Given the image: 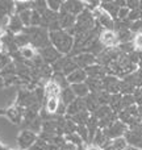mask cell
<instances>
[{
	"label": "cell",
	"instance_id": "obj_39",
	"mask_svg": "<svg viewBox=\"0 0 142 150\" xmlns=\"http://www.w3.org/2000/svg\"><path fill=\"white\" fill-rule=\"evenodd\" d=\"M33 5V9L38 11L40 13H44L47 9V0H36V1H32Z\"/></svg>",
	"mask_w": 142,
	"mask_h": 150
},
{
	"label": "cell",
	"instance_id": "obj_25",
	"mask_svg": "<svg viewBox=\"0 0 142 150\" xmlns=\"http://www.w3.org/2000/svg\"><path fill=\"white\" fill-rule=\"evenodd\" d=\"M92 115H93V116H95L97 120H104V119H109V117L114 116L116 113L112 111L109 105H100L97 111H96L95 113H92Z\"/></svg>",
	"mask_w": 142,
	"mask_h": 150
},
{
	"label": "cell",
	"instance_id": "obj_22",
	"mask_svg": "<svg viewBox=\"0 0 142 150\" xmlns=\"http://www.w3.org/2000/svg\"><path fill=\"white\" fill-rule=\"evenodd\" d=\"M84 100H85V107H87V111L90 112L91 115L95 113V112L99 109V107H100V104H99V101H97V96H96V93L91 92L90 95L84 99Z\"/></svg>",
	"mask_w": 142,
	"mask_h": 150
},
{
	"label": "cell",
	"instance_id": "obj_26",
	"mask_svg": "<svg viewBox=\"0 0 142 150\" xmlns=\"http://www.w3.org/2000/svg\"><path fill=\"white\" fill-rule=\"evenodd\" d=\"M61 100L59 98H49L46 99V104H45V109L49 115H57V111L59 108Z\"/></svg>",
	"mask_w": 142,
	"mask_h": 150
},
{
	"label": "cell",
	"instance_id": "obj_33",
	"mask_svg": "<svg viewBox=\"0 0 142 150\" xmlns=\"http://www.w3.org/2000/svg\"><path fill=\"white\" fill-rule=\"evenodd\" d=\"M28 9H33L32 1H15V15H20L21 12Z\"/></svg>",
	"mask_w": 142,
	"mask_h": 150
},
{
	"label": "cell",
	"instance_id": "obj_4",
	"mask_svg": "<svg viewBox=\"0 0 142 150\" xmlns=\"http://www.w3.org/2000/svg\"><path fill=\"white\" fill-rule=\"evenodd\" d=\"M125 140L128 141V145L137 148L138 150H142V130L140 129L138 125L130 127L128 132L125 133Z\"/></svg>",
	"mask_w": 142,
	"mask_h": 150
},
{
	"label": "cell",
	"instance_id": "obj_21",
	"mask_svg": "<svg viewBox=\"0 0 142 150\" xmlns=\"http://www.w3.org/2000/svg\"><path fill=\"white\" fill-rule=\"evenodd\" d=\"M109 107H111V109L116 115H119L120 112L124 109V107H122V95L121 93H114V95H112L111 101H109Z\"/></svg>",
	"mask_w": 142,
	"mask_h": 150
},
{
	"label": "cell",
	"instance_id": "obj_49",
	"mask_svg": "<svg viewBox=\"0 0 142 150\" xmlns=\"http://www.w3.org/2000/svg\"><path fill=\"white\" fill-rule=\"evenodd\" d=\"M5 33H7V29H4V28H0V41L3 40V37L5 36Z\"/></svg>",
	"mask_w": 142,
	"mask_h": 150
},
{
	"label": "cell",
	"instance_id": "obj_50",
	"mask_svg": "<svg viewBox=\"0 0 142 150\" xmlns=\"http://www.w3.org/2000/svg\"><path fill=\"white\" fill-rule=\"evenodd\" d=\"M1 53H5V49H4V45H3V42L0 41V54Z\"/></svg>",
	"mask_w": 142,
	"mask_h": 150
},
{
	"label": "cell",
	"instance_id": "obj_2",
	"mask_svg": "<svg viewBox=\"0 0 142 150\" xmlns=\"http://www.w3.org/2000/svg\"><path fill=\"white\" fill-rule=\"evenodd\" d=\"M26 34L30 37V45L34 49H45V47L50 46V32L45 28H33V26H29V28L24 29Z\"/></svg>",
	"mask_w": 142,
	"mask_h": 150
},
{
	"label": "cell",
	"instance_id": "obj_51",
	"mask_svg": "<svg viewBox=\"0 0 142 150\" xmlns=\"http://www.w3.org/2000/svg\"><path fill=\"white\" fill-rule=\"evenodd\" d=\"M0 116H5V109H0Z\"/></svg>",
	"mask_w": 142,
	"mask_h": 150
},
{
	"label": "cell",
	"instance_id": "obj_24",
	"mask_svg": "<svg viewBox=\"0 0 142 150\" xmlns=\"http://www.w3.org/2000/svg\"><path fill=\"white\" fill-rule=\"evenodd\" d=\"M85 127H87L88 133H90V144H92L96 132L100 129V128H99V120L96 119L93 115H91V117H90V120H88V122H87V125H85Z\"/></svg>",
	"mask_w": 142,
	"mask_h": 150
},
{
	"label": "cell",
	"instance_id": "obj_47",
	"mask_svg": "<svg viewBox=\"0 0 142 150\" xmlns=\"http://www.w3.org/2000/svg\"><path fill=\"white\" fill-rule=\"evenodd\" d=\"M126 7L129 8L130 11L138 9V7H140V0H126Z\"/></svg>",
	"mask_w": 142,
	"mask_h": 150
},
{
	"label": "cell",
	"instance_id": "obj_41",
	"mask_svg": "<svg viewBox=\"0 0 142 150\" xmlns=\"http://www.w3.org/2000/svg\"><path fill=\"white\" fill-rule=\"evenodd\" d=\"M136 105V100L133 95H122V107L124 109L130 108V107Z\"/></svg>",
	"mask_w": 142,
	"mask_h": 150
},
{
	"label": "cell",
	"instance_id": "obj_28",
	"mask_svg": "<svg viewBox=\"0 0 142 150\" xmlns=\"http://www.w3.org/2000/svg\"><path fill=\"white\" fill-rule=\"evenodd\" d=\"M37 49H34L32 45H29V46H25L23 47V49H20V57L21 59H25V61H29L30 62L32 59H33L34 57H36L38 53L36 52Z\"/></svg>",
	"mask_w": 142,
	"mask_h": 150
},
{
	"label": "cell",
	"instance_id": "obj_34",
	"mask_svg": "<svg viewBox=\"0 0 142 150\" xmlns=\"http://www.w3.org/2000/svg\"><path fill=\"white\" fill-rule=\"evenodd\" d=\"M30 26H33V28H41L42 26V15L36 9H32Z\"/></svg>",
	"mask_w": 142,
	"mask_h": 150
},
{
	"label": "cell",
	"instance_id": "obj_20",
	"mask_svg": "<svg viewBox=\"0 0 142 150\" xmlns=\"http://www.w3.org/2000/svg\"><path fill=\"white\" fill-rule=\"evenodd\" d=\"M71 90L74 91L75 96L79 99H85L88 95H90V88H88V86L85 84V83H78V84H71L70 86Z\"/></svg>",
	"mask_w": 142,
	"mask_h": 150
},
{
	"label": "cell",
	"instance_id": "obj_8",
	"mask_svg": "<svg viewBox=\"0 0 142 150\" xmlns=\"http://www.w3.org/2000/svg\"><path fill=\"white\" fill-rule=\"evenodd\" d=\"M128 129H129V128H128L124 122H121L120 120H117V121H114L108 129H104V130L107 132V134L109 136L111 140H114V138L124 137L125 133L128 132Z\"/></svg>",
	"mask_w": 142,
	"mask_h": 150
},
{
	"label": "cell",
	"instance_id": "obj_1",
	"mask_svg": "<svg viewBox=\"0 0 142 150\" xmlns=\"http://www.w3.org/2000/svg\"><path fill=\"white\" fill-rule=\"evenodd\" d=\"M50 44L62 55H70L74 50L75 38L66 30H55L50 32Z\"/></svg>",
	"mask_w": 142,
	"mask_h": 150
},
{
	"label": "cell",
	"instance_id": "obj_9",
	"mask_svg": "<svg viewBox=\"0 0 142 150\" xmlns=\"http://www.w3.org/2000/svg\"><path fill=\"white\" fill-rule=\"evenodd\" d=\"M99 40L105 47H117L120 45L117 34L114 30H104L103 29L100 36H99Z\"/></svg>",
	"mask_w": 142,
	"mask_h": 150
},
{
	"label": "cell",
	"instance_id": "obj_40",
	"mask_svg": "<svg viewBox=\"0 0 142 150\" xmlns=\"http://www.w3.org/2000/svg\"><path fill=\"white\" fill-rule=\"evenodd\" d=\"M83 3H84L85 9H88L90 12H93L97 8H100L101 4V1H99V0H83Z\"/></svg>",
	"mask_w": 142,
	"mask_h": 150
},
{
	"label": "cell",
	"instance_id": "obj_35",
	"mask_svg": "<svg viewBox=\"0 0 142 150\" xmlns=\"http://www.w3.org/2000/svg\"><path fill=\"white\" fill-rule=\"evenodd\" d=\"M76 133L80 136L83 141H84L85 145H91L90 144V133H88V129L85 125H78V129H76Z\"/></svg>",
	"mask_w": 142,
	"mask_h": 150
},
{
	"label": "cell",
	"instance_id": "obj_19",
	"mask_svg": "<svg viewBox=\"0 0 142 150\" xmlns=\"http://www.w3.org/2000/svg\"><path fill=\"white\" fill-rule=\"evenodd\" d=\"M87 78H88V75H87V73H85V70H83V69H78V70H75L72 74L69 75L67 80L71 86V84H78V83H85Z\"/></svg>",
	"mask_w": 142,
	"mask_h": 150
},
{
	"label": "cell",
	"instance_id": "obj_15",
	"mask_svg": "<svg viewBox=\"0 0 142 150\" xmlns=\"http://www.w3.org/2000/svg\"><path fill=\"white\" fill-rule=\"evenodd\" d=\"M85 73H87L88 78H93V79H99V80H103L104 78L107 76V69L104 66L99 65H92L90 67L85 69Z\"/></svg>",
	"mask_w": 142,
	"mask_h": 150
},
{
	"label": "cell",
	"instance_id": "obj_17",
	"mask_svg": "<svg viewBox=\"0 0 142 150\" xmlns=\"http://www.w3.org/2000/svg\"><path fill=\"white\" fill-rule=\"evenodd\" d=\"M61 92H62V88L57 84L53 80H49L45 86V99L49 98H59Z\"/></svg>",
	"mask_w": 142,
	"mask_h": 150
},
{
	"label": "cell",
	"instance_id": "obj_3",
	"mask_svg": "<svg viewBox=\"0 0 142 150\" xmlns=\"http://www.w3.org/2000/svg\"><path fill=\"white\" fill-rule=\"evenodd\" d=\"M38 140V136L29 129H23L17 137V146L20 150H29L33 144Z\"/></svg>",
	"mask_w": 142,
	"mask_h": 150
},
{
	"label": "cell",
	"instance_id": "obj_52",
	"mask_svg": "<svg viewBox=\"0 0 142 150\" xmlns=\"http://www.w3.org/2000/svg\"><path fill=\"white\" fill-rule=\"evenodd\" d=\"M0 150H11V149H8V148H5V146L0 145Z\"/></svg>",
	"mask_w": 142,
	"mask_h": 150
},
{
	"label": "cell",
	"instance_id": "obj_42",
	"mask_svg": "<svg viewBox=\"0 0 142 150\" xmlns=\"http://www.w3.org/2000/svg\"><path fill=\"white\" fill-rule=\"evenodd\" d=\"M11 59H12L11 55L7 54V53H1V54H0V71H1L4 67H7V66L12 62Z\"/></svg>",
	"mask_w": 142,
	"mask_h": 150
},
{
	"label": "cell",
	"instance_id": "obj_18",
	"mask_svg": "<svg viewBox=\"0 0 142 150\" xmlns=\"http://www.w3.org/2000/svg\"><path fill=\"white\" fill-rule=\"evenodd\" d=\"M96 21H97V24L104 29V30H114V20L108 15V13L104 12V11L101 12V15L99 16V18Z\"/></svg>",
	"mask_w": 142,
	"mask_h": 150
},
{
	"label": "cell",
	"instance_id": "obj_27",
	"mask_svg": "<svg viewBox=\"0 0 142 150\" xmlns=\"http://www.w3.org/2000/svg\"><path fill=\"white\" fill-rule=\"evenodd\" d=\"M85 84L88 86L90 92H92V93H99L103 91V80L93 79V78H87Z\"/></svg>",
	"mask_w": 142,
	"mask_h": 150
},
{
	"label": "cell",
	"instance_id": "obj_16",
	"mask_svg": "<svg viewBox=\"0 0 142 150\" xmlns=\"http://www.w3.org/2000/svg\"><path fill=\"white\" fill-rule=\"evenodd\" d=\"M24 29H25V26H24V24L21 23L20 17H18V15H13L11 16V20H9V24H8V28L7 30L11 32L12 34H18L21 33V32H24Z\"/></svg>",
	"mask_w": 142,
	"mask_h": 150
},
{
	"label": "cell",
	"instance_id": "obj_36",
	"mask_svg": "<svg viewBox=\"0 0 142 150\" xmlns=\"http://www.w3.org/2000/svg\"><path fill=\"white\" fill-rule=\"evenodd\" d=\"M63 7V0H47V9L59 13Z\"/></svg>",
	"mask_w": 142,
	"mask_h": 150
},
{
	"label": "cell",
	"instance_id": "obj_23",
	"mask_svg": "<svg viewBox=\"0 0 142 150\" xmlns=\"http://www.w3.org/2000/svg\"><path fill=\"white\" fill-rule=\"evenodd\" d=\"M59 100H61V103H63L66 107H69L72 103V101L76 100V96H75L74 91L71 90V87L62 90V92H61V96H59Z\"/></svg>",
	"mask_w": 142,
	"mask_h": 150
},
{
	"label": "cell",
	"instance_id": "obj_37",
	"mask_svg": "<svg viewBox=\"0 0 142 150\" xmlns=\"http://www.w3.org/2000/svg\"><path fill=\"white\" fill-rule=\"evenodd\" d=\"M96 96H97V101L100 105H109V101H111V98H112V95L109 92L101 91V92L96 93Z\"/></svg>",
	"mask_w": 142,
	"mask_h": 150
},
{
	"label": "cell",
	"instance_id": "obj_11",
	"mask_svg": "<svg viewBox=\"0 0 142 150\" xmlns=\"http://www.w3.org/2000/svg\"><path fill=\"white\" fill-rule=\"evenodd\" d=\"M63 9L72 16H79L85 9L84 3L80 0H66L63 1Z\"/></svg>",
	"mask_w": 142,
	"mask_h": 150
},
{
	"label": "cell",
	"instance_id": "obj_29",
	"mask_svg": "<svg viewBox=\"0 0 142 150\" xmlns=\"http://www.w3.org/2000/svg\"><path fill=\"white\" fill-rule=\"evenodd\" d=\"M15 44L17 45L18 49H23L25 46L30 45V37L25 33V32H21V33L16 34L15 36Z\"/></svg>",
	"mask_w": 142,
	"mask_h": 150
},
{
	"label": "cell",
	"instance_id": "obj_45",
	"mask_svg": "<svg viewBox=\"0 0 142 150\" xmlns=\"http://www.w3.org/2000/svg\"><path fill=\"white\" fill-rule=\"evenodd\" d=\"M129 13H130L129 8H128V7H122V8H120L117 18H119V20H128V16H129ZM117 18H116V20H117Z\"/></svg>",
	"mask_w": 142,
	"mask_h": 150
},
{
	"label": "cell",
	"instance_id": "obj_44",
	"mask_svg": "<svg viewBox=\"0 0 142 150\" xmlns=\"http://www.w3.org/2000/svg\"><path fill=\"white\" fill-rule=\"evenodd\" d=\"M133 44H134L136 50L142 53V32H141V33L134 34V38H133Z\"/></svg>",
	"mask_w": 142,
	"mask_h": 150
},
{
	"label": "cell",
	"instance_id": "obj_46",
	"mask_svg": "<svg viewBox=\"0 0 142 150\" xmlns=\"http://www.w3.org/2000/svg\"><path fill=\"white\" fill-rule=\"evenodd\" d=\"M133 96H134V100H136V105L142 107V87L137 88L134 91V93H133Z\"/></svg>",
	"mask_w": 142,
	"mask_h": 150
},
{
	"label": "cell",
	"instance_id": "obj_12",
	"mask_svg": "<svg viewBox=\"0 0 142 150\" xmlns=\"http://www.w3.org/2000/svg\"><path fill=\"white\" fill-rule=\"evenodd\" d=\"M76 24V16H72L69 12H66L65 9H61L59 12V25L62 30H69V29L74 28Z\"/></svg>",
	"mask_w": 142,
	"mask_h": 150
},
{
	"label": "cell",
	"instance_id": "obj_6",
	"mask_svg": "<svg viewBox=\"0 0 142 150\" xmlns=\"http://www.w3.org/2000/svg\"><path fill=\"white\" fill-rule=\"evenodd\" d=\"M120 84H121V79L114 75H107L103 79V91H107L111 95L114 93H120Z\"/></svg>",
	"mask_w": 142,
	"mask_h": 150
},
{
	"label": "cell",
	"instance_id": "obj_30",
	"mask_svg": "<svg viewBox=\"0 0 142 150\" xmlns=\"http://www.w3.org/2000/svg\"><path fill=\"white\" fill-rule=\"evenodd\" d=\"M117 38H119L120 44H126V42H133L134 34L130 32V29H122V30L116 32Z\"/></svg>",
	"mask_w": 142,
	"mask_h": 150
},
{
	"label": "cell",
	"instance_id": "obj_48",
	"mask_svg": "<svg viewBox=\"0 0 142 150\" xmlns=\"http://www.w3.org/2000/svg\"><path fill=\"white\" fill-rule=\"evenodd\" d=\"M85 150H103V149L99 148V146H96V145H92V144H91V145H88L87 148H85Z\"/></svg>",
	"mask_w": 142,
	"mask_h": 150
},
{
	"label": "cell",
	"instance_id": "obj_32",
	"mask_svg": "<svg viewBox=\"0 0 142 150\" xmlns=\"http://www.w3.org/2000/svg\"><path fill=\"white\" fill-rule=\"evenodd\" d=\"M52 80L57 83V84L59 86L62 90L70 87V83H69V80H67V76H66V75H63L62 73H54V75H53V78H52Z\"/></svg>",
	"mask_w": 142,
	"mask_h": 150
},
{
	"label": "cell",
	"instance_id": "obj_13",
	"mask_svg": "<svg viewBox=\"0 0 142 150\" xmlns=\"http://www.w3.org/2000/svg\"><path fill=\"white\" fill-rule=\"evenodd\" d=\"M87 111V107H85V100L84 99H79L76 98V100L72 101L70 105L67 107V111H66V116L67 117H72L75 115L80 113V112Z\"/></svg>",
	"mask_w": 142,
	"mask_h": 150
},
{
	"label": "cell",
	"instance_id": "obj_10",
	"mask_svg": "<svg viewBox=\"0 0 142 150\" xmlns=\"http://www.w3.org/2000/svg\"><path fill=\"white\" fill-rule=\"evenodd\" d=\"M5 117H7L11 122H13V124H16V125L23 124L24 109L20 108V107H17V105H12V107L5 109Z\"/></svg>",
	"mask_w": 142,
	"mask_h": 150
},
{
	"label": "cell",
	"instance_id": "obj_31",
	"mask_svg": "<svg viewBox=\"0 0 142 150\" xmlns=\"http://www.w3.org/2000/svg\"><path fill=\"white\" fill-rule=\"evenodd\" d=\"M91 117V113L88 111H84V112H80V113L75 115V116L70 117V119L72 120V121L75 122L76 125H87L88 120H90Z\"/></svg>",
	"mask_w": 142,
	"mask_h": 150
},
{
	"label": "cell",
	"instance_id": "obj_43",
	"mask_svg": "<svg viewBox=\"0 0 142 150\" xmlns=\"http://www.w3.org/2000/svg\"><path fill=\"white\" fill-rule=\"evenodd\" d=\"M46 146H47L46 141H44L42 138L38 137V140H37L36 142L33 144V146H32L29 150H46Z\"/></svg>",
	"mask_w": 142,
	"mask_h": 150
},
{
	"label": "cell",
	"instance_id": "obj_7",
	"mask_svg": "<svg viewBox=\"0 0 142 150\" xmlns=\"http://www.w3.org/2000/svg\"><path fill=\"white\" fill-rule=\"evenodd\" d=\"M72 58H74V61L76 62V65L79 66L80 69H83V70H85L87 67L97 63V57H95V55L91 54V53H80V54L74 55Z\"/></svg>",
	"mask_w": 142,
	"mask_h": 150
},
{
	"label": "cell",
	"instance_id": "obj_14",
	"mask_svg": "<svg viewBox=\"0 0 142 150\" xmlns=\"http://www.w3.org/2000/svg\"><path fill=\"white\" fill-rule=\"evenodd\" d=\"M100 8L104 11L105 13H108L113 20H116L117 16H119V11L120 7L117 5L116 0H103L100 4Z\"/></svg>",
	"mask_w": 142,
	"mask_h": 150
},
{
	"label": "cell",
	"instance_id": "obj_38",
	"mask_svg": "<svg viewBox=\"0 0 142 150\" xmlns=\"http://www.w3.org/2000/svg\"><path fill=\"white\" fill-rule=\"evenodd\" d=\"M18 17H20L21 23L24 24V26H25V28H29V26H30V20H32V9L21 12L20 15H18Z\"/></svg>",
	"mask_w": 142,
	"mask_h": 150
},
{
	"label": "cell",
	"instance_id": "obj_5",
	"mask_svg": "<svg viewBox=\"0 0 142 150\" xmlns=\"http://www.w3.org/2000/svg\"><path fill=\"white\" fill-rule=\"evenodd\" d=\"M38 54L42 57L44 62L46 63V65H50V66H53L57 61H59L61 58L63 57V55L61 54L54 46H52V45L47 46V47H45V49H41L38 52Z\"/></svg>",
	"mask_w": 142,
	"mask_h": 150
}]
</instances>
